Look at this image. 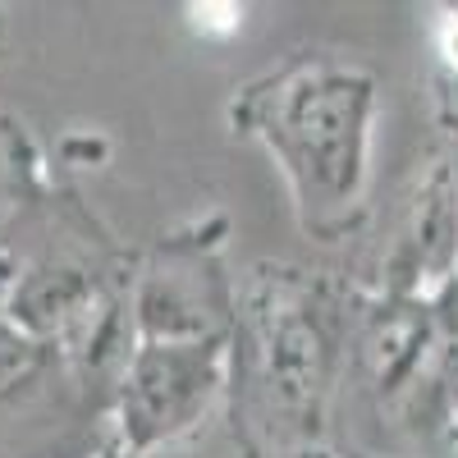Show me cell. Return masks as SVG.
I'll use <instances>...</instances> for the list:
<instances>
[{"mask_svg":"<svg viewBox=\"0 0 458 458\" xmlns=\"http://www.w3.org/2000/svg\"><path fill=\"white\" fill-rule=\"evenodd\" d=\"M202 19H207V28H229V23L239 19V10H229V5H225V10H198V23H202Z\"/></svg>","mask_w":458,"mask_h":458,"instance_id":"1","label":"cell"},{"mask_svg":"<svg viewBox=\"0 0 458 458\" xmlns=\"http://www.w3.org/2000/svg\"><path fill=\"white\" fill-rule=\"evenodd\" d=\"M440 42H445V55L458 64V19H449L445 23V32H440Z\"/></svg>","mask_w":458,"mask_h":458,"instance_id":"2","label":"cell"}]
</instances>
